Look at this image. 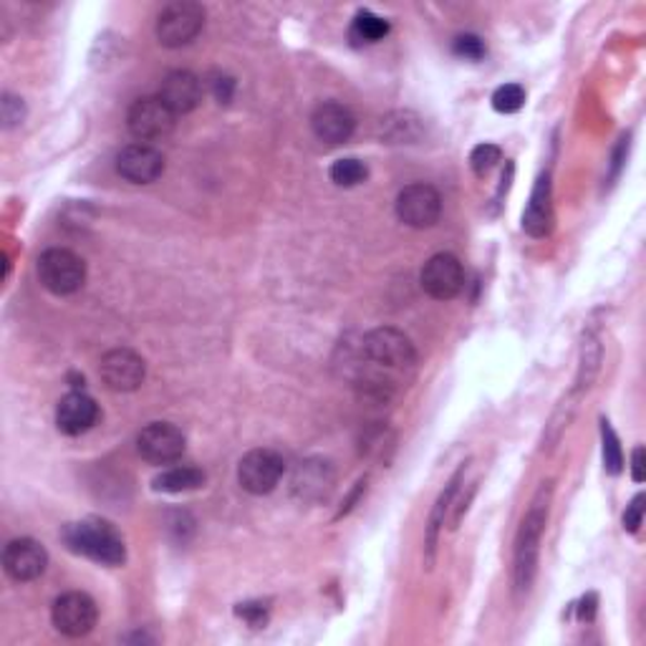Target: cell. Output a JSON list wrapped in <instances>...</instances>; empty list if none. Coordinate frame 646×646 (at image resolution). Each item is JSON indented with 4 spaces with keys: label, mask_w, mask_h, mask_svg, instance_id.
I'll use <instances>...</instances> for the list:
<instances>
[{
    "label": "cell",
    "mask_w": 646,
    "mask_h": 646,
    "mask_svg": "<svg viewBox=\"0 0 646 646\" xmlns=\"http://www.w3.org/2000/svg\"><path fill=\"white\" fill-rule=\"evenodd\" d=\"M21 119H23L21 99L13 96V94H5L3 96V121H5V127H15Z\"/></svg>",
    "instance_id": "f1b7e54d"
},
{
    "label": "cell",
    "mask_w": 646,
    "mask_h": 646,
    "mask_svg": "<svg viewBox=\"0 0 646 646\" xmlns=\"http://www.w3.org/2000/svg\"><path fill=\"white\" fill-rule=\"evenodd\" d=\"M328 175L338 188H357V184H361L369 177V169L364 162L359 159H338L331 165Z\"/></svg>",
    "instance_id": "603a6c76"
},
{
    "label": "cell",
    "mask_w": 646,
    "mask_h": 646,
    "mask_svg": "<svg viewBox=\"0 0 646 646\" xmlns=\"http://www.w3.org/2000/svg\"><path fill=\"white\" fill-rule=\"evenodd\" d=\"M64 541L74 553H81L96 564L121 566L127 558V548L117 528L104 520H81L68 522L64 528Z\"/></svg>",
    "instance_id": "7a4b0ae2"
},
{
    "label": "cell",
    "mask_w": 646,
    "mask_h": 646,
    "mask_svg": "<svg viewBox=\"0 0 646 646\" xmlns=\"http://www.w3.org/2000/svg\"><path fill=\"white\" fill-rule=\"evenodd\" d=\"M177 114L159 96H144L129 106L127 127L134 140L155 142L175 129Z\"/></svg>",
    "instance_id": "8992f818"
},
{
    "label": "cell",
    "mask_w": 646,
    "mask_h": 646,
    "mask_svg": "<svg viewBox=\"0 0 646 646\" xmlns=\"http://www.w3.org/2000/svg\"><path fill=\"white\" fill-rule=\"evenodd\" d=\"M205 26V8L197 3H172L159 13L157 38L167 49H180L197 38Z\"/></svg>",
    "instance_id": "5b68a950"
},
{
    "label": "cell",
    "mask_w": 646,
    "mask_h": 646,
    "mask_svg": "<svg viewBox=\"0 0 646 646\" xmlns=\"http://www.w3.org/2000/svg\"><path fill=\"white\" fill-rule=\"evenodd\" d=\"M102 379L112 391H134L144 382V359L129 349H114L102 359Z\"/></svg>",
    "instance_id": "4fadbf2b"
},
{
    "label": "cell",
    "mask_w": 646,
    "mask_h": 646,
    "mask_svg": "<svg viewBox=\"0 0 646 646\" xmlns=\"http://www.w3.org/2000/svg\"><path fill=\"white\" fill-rule=\"evenodd\" d=\"M237 617H243L253 626H263L266 619H268L266 609L260 604H241V606H237Z\"/></svg>",
    "instance_id": "f546056e"
},
{
    "label": "cell",
    "mask_w": 646,
    "mask_h": 646,
    "mask_svg": "<svg viewBox=\"0 0 646 646\" xmlns=\"http://www.w3.org/2000/svg\"><path fill=\"white\" fill-rule=\"evenodd\" d=\"M551 182L548 175L538 177L533 195H530V205L526 215H522V230L533 237H543L551 233Z\"/></svg>",
    "instance_id": "d6986e66"
},
{
    "label": "cell",
    "mask_w": 646,
    "mask_h": 646,
    "mask_svg": "<svg viewBox=\"0 0 646 646\" xmlns=\"http://www.w3.org/2000/svg\"><path fill=\"white\" fill-rule=\"evenodd\" d=\"M159 99L180 117V114L197 109L203 102V81L190 72H172L162 81Z\"/></svg>",
    "instance_id": "e0dca14e"
},
{
    "label": "cell",
    "mask_w": 646,
    "mask_h": 646,
    "mask_svg": "<svg viewBox=\"0 0 646 646\" xmlns=\"http://www.w3.org/2000/svg\"><path fill=\"white\" fill-rule=\"evenodd\" d=\"M331 488H334V473H331L328 463H321V460L301 463L294 475V495L301 500L326 498Z\"/></svg>",
    "instance_id": "ac0fdd59"
},
{
    "label": "cell",
    "mask_w": 646,
    "mask_h": 646,
    "mask_svg": "<svg viewBox=\"0 0 646 646\" xmlns=\"http://www.w3.org/2000/svg\"><path fill=\"white\" fill-rule=\"evenodd\" d=\"M361 357L366 361L364 387L376 397L389 395L397 376L412 372L417 364V353L410 338L397 328H374L361 341Z\"/></svg>",
    "instance_id": "6da1fadb"
},
{
    "label": "cell",
    "mask_w": 646,
    "mask_h": 646,
    "mask_svg": "<svg viewBox=\"0 0 646 646\" xmlns=\"http://www.w3.org/2000/svg\"><path fill=\"white\" fill-rule=\"evenodd\" d=\"M387 34H389V23L379 18V15H374L372 11H361L357 13V18H353L351 38L357 43H376Z\"/></svg>",
    "instance_id": "7402d4cb"
},
{
    "label": "cell",
    "mask_w": 646,
    "mask_h": 646,
    "mask_svg": "<svg viewBox=\"0 0 646 646\" xmlns=\"http://www.w3.org/2000/svg\"><path fill=\"white\" fill-rule=\"evenodd\" d=\"M205 482V473L197 467H172L155 478V490L159 492H190Z\"/></svg>",
    "instance_id": "44dd1931"
},
{
    "label": "cell",
    "mask_w": 646,
    "mask_h": 646,
    "mask_svg": "<svg viewBox=\"0 0 646 646\" xmlns=\"http://www.w3.org/2000/svg\"><path fill=\"white\" fill-rule=\"evenodd\" d=\"M422 288L427 296L437 301H450L455 298L465 286V271L463 263L452 256V253H437L422 268Z\"/></svg>",
    "instance_id": "30bf717a"
},
{
    "label": "cell",
    "mask_w": 646,
    "mask_h": 646,
    "mask_svg": "<svg viewBox=\"0 0 646 646\" xmlns=\"http://www.w3.org/2000/svg\"><path fill=\"white\" fill-rule=\"evenodd\" d=\"M522 102H526V91H522L518 83H505V87H500L495 94H492V106H495V112L500 114L518 112Z\"/></svg>",
    "instance_id": "d4e9b609"
},
{
    "label": "cell",
    "mask_w": 646,
    "mask_h": 646,
    "mask_svg": "<svg viewBox=\"0 0 646 646\" xmlns=\"http://www.w3.org/2000/svg\"><path fill=\"white\" fill-rule=\"evenodd\" d=\"M233 89H235V81L230 79V76H218V79L212 81V91L220 104H228L230 99H233Z\"/></svg>",
    "instance_id": "4dcf8cb0"
},
{
    "label": "cell",
    "mask_w": 646,
    "mask_h": 646,
    "mask_svg": "<svg viewBox=\"0 0 646 646\" xmlns=\"http://www.w3.org/2000/svg\"><path fill=\"white\" fill-rule=\"evenodd\" d=\"M455 53H457V56H463V59L478 61V59L484 56V43L480 41L478 36H473V34L460 36V38H455Z\"/></svg>",
    "instance_id": "4316f807"
},
{
    "label": "cell",
    "mask_w": 646,
    "mask_h": 646,
    "mask_svg": "<svg viewBox=\"0 0 646 646\" xmlns=\"http://www.w3.org/2000/svg\"><path fill=\"white\" fill-rule=\"evenodd\" d=\"M311 129L313 134H316V140L336 147V144H344L351 140L353 129H357V119H353V114L346 109L344 104L326 102L313 112Z\"/></svg>",
    "instance_id": "9a60e30c"
},
{
    "label": "cell",
    "mask_w": 646,
    "mask_h": 646,
    "mask_svg": "<svg viewBox=\"0 0 646 646\" xmlns=\"http://www.w3.org/2000/svg\"><path fill=\"white\" fill-rule=\"evenodd\" d=\"M548 495L551 488H543L530 505L526 518H522L518 541H515V586L518 591H528L535 579L538 551H541V535L548 518Z\"/></svg>",
    "instance_id": "3957f363"
},
{
    "label": "cell",
    "mask_w": 646,
    "mask_h": 646,
    "mask_svg": "<svg viewBox=\"0 0 646 646\" xmlns=\"http://www.w3.org/2000/svg\"><path fill=\"white\" fill-rule=\"evenodd\" d=\"M99 419V406L83 391H72L56 406V425L64 435L76 437L89 432Z\"/></svg>",
    "instance_id": "2e32d148"
},
{
    "label": "cell",
    "mask_w": 646,
    "mask_h": 646,
    "mask_svg": "<svg viewBox=\"0 0 646 646\" xmlns=\"http://www.w3.org/2000/svg\"><path fill=\"white\" fill-rule=\"evenodd\" d=\"M602 437H604V463L611 475H619L624 467V455H621L619 437L609 427V422H602Z\"/></svg>",
    "instance_id": "cb8c5ba5"
},
{
    "label": "cell",
    "mask_w": 646,
    "mask_h": 646,
    "mask_svg": "<svg viewBox=\"0 0 646 646\" xmlns=\"http://www.w3.org/2000/svg\"><path fill=\"white\" fill-rule=\"evenodd\" d=\"M49 553L34 538H15L3 551V568L13 581H36L46 571Z\"/></svg>",
    "instance_id": "7c38bea8"
},
{
    "label": "cell",
    "mask_w": 646,
    "mask_h": 646,
    "mask_svg": "<svg viewBox=\"0 0 646 646\" xmlns=\"http://www.w3.org/2000/svg\"><path fill=\"white\" fill-rule=\"evenodd\" d=\"M117 172L134 184H150L165 172V157L150 144H129L117 155Z\"/></svg>",
    "instance_id": "5bb4252c"
},
{
    "label": "cell",
    "mask_w": 646,
    "mask_h": 646,
    "mask_svg": "<svg viewBox=\"0 0 646 646\" xmlns=\"http://www.w3.org/2000/svg\"><path fill=\"white\" fill-rule=\"evenodd\" d=\"M38 279L53 296H72L87 283V263L74 250L51 248L38 258Z\"/></svg>",
    "instance_id": "277c9868"
},
{
    "label": "cell",
    "mask_w": 646,
    "mask_h": 646,
    "mask_svg": "<svg viewBox=\"0 0 646 646\" xmlns=\"http://www.w3.org/2000/svg\"><path fill=\"white\" fill-rule=\"evenodd\" d=\"M397 215L404 225L425 230L432 228L442 215V197L432 184L414 182L397 197Z\"/></svg>",
    "instance_id": "52a82bcc"
},
{
    "label": "cell",
    "mask_w": 646,
    "mask_h": 646,
    "mask_svg": "<svg viewBox=\"0 0 646 646\" xmlns=\"http://www.w3.org/2000/svg\"><path fill=\"white\" fill-rule=\"evenodd\" d=\"M500 162V150L495 144H480V147L473 150L470 155V165L475 169V175H488L492 167H495Z\"/></svg>",
    "instance_id": "484cf974"
},
{
    "label": "cell",
    "mask_w": 646,
    "mask_h": 646,
    "mask_svg": "<svg viewBox=\"0 0 646 646\" xmlns=\"http://www.w3.org/2000/svg\"><path fill=\"white\" fill-rule=\"evenodd\" d=\"M632 478L634 482H644V448H636L632 455Z\"/></svg>",
    "instance_id": "1f68e13d"
},
{
    "label": "cell",
    "mask_w": 646,
    "mask_h": 646,
    "mask_svg": "<svg viewBox=\"0 0 646 646\" xmlns=\"http://www.w3.org/2000/svg\"><path fill=\"white\" fill-rule=\"evenodd\" d=\"M96 617L99 611L94 598L81 594V591H72V594L59 596L56 602H53V626L64 636H72V639L87 636L91 629L96 626Z\"/></svg>",
    "instance_id": "9c48e42d"
},
{
    "label": "cell",
    "mask_w": 646,
    "mask_h": 646,
    "mask_svg": "<svg viewBox=\"0 0 646 646\" xmlns=\"http://www.w3.org/2000/svg\"><path fill=\"white\" fill-rule=\"evenodd\" d=\"M642 520H644V495H636L624 513V528L629 533H636L642 526Z\"/></svg>",
    "instance_id": "83f0119b"
},
{
    "label": "cell",
    "mask_w": 646,
    "mask_h": 646,
    "mask_svg": "<svg viewBox=\"0 0 646 646\" xmlns=\"http://www.w3.org/2000/svg\"><path fill=\"white\" fill-rule=\"evenodd\" d=\"M283 457L273 450H250L248 455L237 465V482L243 484V490H248L250 495H268L275 490V484L281 482Z\"/></svg>",
    "instance_id": "ba28073f"
},
{
    "label": "cell",
    "mask_w": 646,
    "mask_h": 646,
    "mask_svg": "<svg viewBox=\"0 0 646 646\" xmlns=\"http://www.w3.org/2000/svg\"><path fill=\"white\" fill-rule=\"evenodd\" d=\"M137 450L152 465H169L182 457L184 435L169 422H152L137 437Z\"/></svg>",
    "instance_id": "8fae6325"
},
{
    "label": "cell",
    "mask_w": 646,
    "mask_h": 646,
    "mask_svg": "<svg viewBox=\"0 0 646 646\" xmlns=\"http://www.w3.org/2000/svg\"><path fill=\"white\" fill-rule=\"evenodd\" d=\"M463 475H465V465L460 467V470H457L455 475H452V480L448 482V488H444V490L440 492V498H437L432 515H429V526H427V560H429V564H432V558H435L437 535H440V528L444 526V513L450 511L452 498L457 495L460 482H463Z\"/></svg>",
    "instance_id": "ffe728a7"
}]
</instances>
